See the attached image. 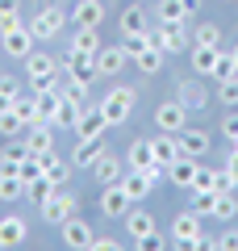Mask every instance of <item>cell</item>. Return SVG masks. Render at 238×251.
<instances>
[{
  "label": "cell",
  "instance_id": "6da1fadb",
  "mask_svg": "<svg viewBox=\"0 0 238 251\" xmlns=\"http://www.w3.org/2000/svg\"><path fill=\"white\" fill-rule=\"evenodd\" d=\"M171 243H180V247H192V251L213 247V239L205 234V218L196 214V209H184V214L171 222Z\"/></svg>",
  "mask_w": 238,
  "mask_h": 251
},
{
  "label": "cell",
  "instance_id": "7a4b0ae2",
  "mask_svg": "<svg viewBox=\"0 0 238 251\" xmlns=\"http://www.w3.org/2000/svg\"><path fill=\"white\" fill-rule=\"evenodd\" d=\"M134 105H138V88H113V92H105V100H100V113H105V122L109 126H125L130 122V113H134Z\"/></svg>",
  "mask_w": 238,
  "mask_h": 251
},
{
  "label": "cell",
  "instance_id": "3957f363",
  "mask_svg": "<svg viewBox=\"0 0 238 251\" xmlns=\"http://www.w3.org/2000/svg\"><path fill=\"white\" fill-rule=\"evenodd\" d=\"M63 72H67V80H75L79 88L88 92L92 84L100 80V63H96V54H79V50H67V54H63Z\"/></svg>",
  "mask_w": 238,
  "mask_h": 251
},
{
  "label": "cell",
  "instance_id": "277c9868",
  "mask_svg": "<svg viewBox=\"0 0 238 251\" xmlns=\"http://www.w3.org/2000/svg\"><path fill=\"white\" fill-rule=\"evenodd\" d=\"M63 25H67V9H63V4H46V9H38L34 21H29V29H34L38 42H50V38H59Z\"/></svg>",
  "mask_w": 238,
  "mask_h": 251
},
{
  "label": "cell",
  "instance_id": "5b68a950",
  "mask_svg": "<svg viewBox=\"0 0 238 251\" xmlns=\"http://www.w3.org/2000/svg\"><path fill=\"white\" fill-rule=\"evenodd\" d=\"M0 46H4V54H9V59H21V63H25L29 54H34L38 38H34V29L21 21V25H13V29H4V34H0Z\"/></svg>",
  "mask_w": 238,
  "mask_h": 251
},
{
  "label": "cell",
  "instance_id": "8992f818",
  "mask_svg": "<svg viewBox=\"0 0 238 251\" xmlns=\"http://www.w3.org/2000/svg\"><path fill=\"white\" fill-rule=\"evenodd\" d=\"M38 209H42V218H46L50 226H63V222L79 209V197H75V193H59V188H54V193H50Z\"/></svg>",
  "mask_w": 238,
  "mask_h": 251
},
{
  "label": "cell",
  "instance_id": "52a82bcc",
  "mask_svg": "<svg viewBox=\"0 0 238 251\" xmlns=\"http://www.w3.org/2000/svg\"><path fill=\"white\" fill-rule=\"evenodd\" d=\"M146 34H150V46L163 50V54H176V50H184V46H188L184 25H163V21H159V25H150Z\"/></svg>",
  "mask_w": 238,
  "mask_h": 251
},
{
  "label": "cell",
  "instance_id": "ba28073f",
  "mask_svg": "<svg viewBox=\"0 0 238 251\" xmlns=\"http://www.w3.org/2000/svg\"><path fill=\"white\" fill-rule=\"evenodd\" d=\"M155 126H159V130H167V134H180V130L188 126V109L180 105L176 97H171V100H163V105L155 109Z\"/></svg>",
  "mask_w": 238,
  "mask_h": 251
},
{
  "label": "cell",
  "instance_id": "9c48e42d",
  "mask_svg": "<svg viewBox=\"0 0 238 251\" xmlns=\"http://www.w3.org/2000/svg\"><path fill=\"white\" fill-rule=\"evenodd\" d=\"M105 130H109V122H105V113H100V105H96V109H84L79 122L71 126L75 143H79V138H105Z\"/></svg>",
  "mask_w": 238,
  "mask_h": 251
},
{
  "label": "cell",
  "instance_id": "30bf717a",
  "mask_svg": "<svg viewBox=\"0 0 238 251\" xmlns=\"http://www.w3.org/2000/svg\"><path fill=\"white\" fill-rule=\"evenodd\" d=\"M59 234H63V243H67V247H75V251L92 247V239H96V234H92V226L84 222V218H75V214H71L67 222L59 226Z\"/></svg>",
  "mask_w": 238,
  "mask_h": 251
},
{
  "label": "cell",
  "instance_id": "8fae6325",
  "mask_svg": "<svg viewBox=\"0 0 238 251\" xmlns=\"http://www.w3.org/2000/svg\"><path fill=\"white\" fill-rule=\"evenodd\" d=\"M196 17V0H159V21L163 25H184Z\"/></svg>",
  "mask_w": 238,
  "mask_h": 251
},
{
  "label": "cell",
  "instance_id": "7c38bea8",
  "mask_svg": "<svg viewBox=\"0 0 238 251\" xmlns=\"http://www.w3.org/2000/svg\"><path fill=\"white\" fill-rule=\"evenodd\" d=\"M96 205H100V214H105V218H125L134 201L125 197V188H121V184H105V193H100Z\"/></svg>",
  "mask_w": 238,
  "mask_h": 251
},
{
  "label": "cell",
  "instance_id": "4fadbf2b",
  "mask_svg": "<svg viewBox=\"0 0 238 251\" xmlns=\"http://www.w3.org/2000/svg\"><path fill=\"white\" fill-rule=\"evenodd\" d=\"M180 151L184 155H192V159H201V155H209V130H201V126H184V130H180Z\"/></svg>",
  "mask_w": 238,
  "mask_h": 251
},
{
  "label": "cell",
  "instance_id": "5bb4252c",
  "mask_svg": "<svg viewBox=\"0 0 238 251\" xmlns=\"http://www.w3.org/2000/svg\"><path fill=\"white\" fill-rule=\"evenodd\" d=\"M29 234V222L21 214H4L0 218V247H21Z\"/></svg>",
  "mask_w": 238,
  "mask_h": 251
},
{
  "label": "cell",
  "instance_id": "9a60e30c",
  "mask_svg": "<svg viewBox=\"0 0 238 251\" xmlns=\"http://www.w3.org/2000/svg\"><path fill=\"white\" fill-rule=\"evenodd\" d=\"M96 63H100V75H121L134 59H130V50H125V46H100Z\"/></svg>",
  "mask_w": 238,
  "mask_h": 251
},
{
  "label": "cell",
  "instance_id": "2e32d148",
  "mask_svg": "<svg viewBox=\"0 0 238 251\" xmlns=\"http://www.w3.org/2000/svg\"><path fill=\"white\" fill-rule=\"evenodd\" d=\"M196 172H201V159H192V155H180V159L167 168V180H171L176 188H192V184H196Z\"/></svg>",
  "mask_w": 238,
  "mask_h": 251
},
{
  "label": "cell",
  "instance_id": "e0dca14e",
  "mask_svg": "<svg viewBox=\"0 0 238 251\" xmlns=\"http://www.w3.org/2000/svg\"><path fill=\"white\" fill-rule=\"evenodd\" d=\"M25 151H29V155H46V151H54V126H50V122L29 126V134H25Z\"/></svg>",
  "mask_w": 238,
  "mask_h": 251
},
{
  "label": "cell",
  "instance_id": "ac0fdd59",
  "mask_svg": "<svg viewBox=\"0 0 238 251\" xmlns=\"http://www.w3.org/2000/svg\"><path fill=\"white\" fill-rule=\"evenodd\" d=\"M125 230H130V239L142 247V243L155 234V218H150L146 209H134V205H130V214H125Z\"/></svg>",
  "mask_w": 238,
  "mask_h": 251
},
{
  "label": "cell",
  "instance_id": "d6986e66",
  "mask_svg": "<svg viewBox=\"0 0 238 251\" xmlns=\"http://www.w3.org/2000/svg\"><path fill=\"white\" fill-rule=\"evenodd\" d=\"M105 155V138H79L75 143V155H71V168H88L92 172V163Z\"/></svg>",
  "mask_w": 238,
  "mask_h": 251
},
{
  "label": "cell",
  "instance_id": "ffe728a7",
  "mask_svg": "<svg viewBox=\"0 0 238 251\" xmlns=\"http://www.w3.org/2000/svg\"><path fill=\"white\" fill-rule=\"evenodd\" d=\"M150 151H155V159H159V163H167V168L180 159V155H184V151H180V138H176V134H167V130H159V134L150 138Z\"/></svg>",
  "mask_w": 238,
  "mask_h": 251
},
{
  "label": "cell",
  "instance_id": "44dd1931",
  "mask_svg": "<svg viewBox=\"0 0 238 251\" xmlns=\"http://www.w3.org/2000/svg\"><path fill=\"white\" fill-rule=\"evenodd\" d=\"M92 176H96V184H100V188H105V184H121V176H125V172H121V159L105 151L96 163H92Z\"/></svg>",
  "mask_w": 238,
  "mask_h": 251
},
{
  "label": "cell",
  "instance_id": "7402d4cb",
  "mask_svg": "<svg viewBox=\"0 0 238 251\" xmlns=\"http://www.w3.org/2000/svg\"><path fill=\"white\" fill-rule=\"evenodd\" d=\"M79 113H84V105H79V97H59V109H54L50 126H54V130H71V126L79 122Z\"/></svg>",
  "mask_w": 238,
  "mask_h": 251
},
{
  "label": "cell",
  "instance_id": "603a6c76",
  "mask_svg": "<svg viewBox=\"0 0 238 251\" xmlns=\"http://www.w3.org/2000/svg\"><path fill=\"white\" fill-rule=\"evenodd\" d=\"M100 21H105V4L100 0H75L71 25H100Z\"/></svg>",
  "mask_w": 238,
  "mask_h": 251
},
{
  "label": "cell",
  "instance_id": "cb8c5ba5",
  "mask_svg": "<svg viewBox=\"0 0 238 251\" xmlns=\"http://www.w3.org/2000/svg\"><path fill=\"white\" fill-rule=\"evenodd\" d=\"M176 100L188 109V113H192V109H205V105H209V92H205V84H196V80H184V84L176 88Z\"/></svg>",
  "mask_w": 238,
  "mask_h": 251
},
{
  "label": "cell",
  "instance_id": "d4e9b609",
  "mask_svg": "<svg viewBox=\"0 0 238 251\" xmlns=\"http://www.w3.org/2000/svg\"><path fill=\"white\" fill-rule=\"evenodd\" d=\"M71 50H79V54H100V34H96V25H75Z\"/></svg>",
  "mask_w": 238,
  "mask_h": 251
},
{
  "label": "cell",
  "instance_id": "484cf974",
  "mask_svg": "<svg viewBox=\"0 0 238 251\" xmlns=\"http://www.w3.org/2000/svg\"><path fill=\"white\" fill-rule=\"evenodd\" d=\"M217 54H221V46H192V72L196 75H213Z\"/></svg>",
  "mask_w": 238,
  "mask_h": 251
},
{
  "label": "cell",
  "instance_id": "4316f807",
  "mask_svg": "<svg viewBox=\"0 0 238 251\" xmlns=\"http://www.w3.org/2000/svg\"><path fill=\"white\" fill-rule=\"evenodd\" d=\"M38 159H42V176L46 180H54V184L67 180V159H63L59 151H46V155H38Z\"/></svg>",
  "mask_w": 238,
  "mask_h": 251
},
{
  "label": "cell",
  "instance_id": "83f0119b",
  "mask_svg": "<svg viewBox=\"0 0 238 251\" xmlns=\"http://www.w3.org/2000/svg\"><path fill=\"white\" fill-rule=\"evenodd\" d=\"M150 159H155V151H150V138H138V143H130V151H125V163H130V172H142Z\"/></svg>",
  "mask_w": 238,
  "mask_h": 251
},
{
  "label": "cell",
  "instance_id": "f1b7e54d",
  "mask_svg": "<svg viewBox=\"0 0 238 251\" xmlns=\"http://www.w3.org/2000/svg\"><path fill=\"white\" fill-rule=\"evenodd\" d=\"M117 29H121V34H146V13L142 9H121V17H117Z\"/></svg>",
  "mask_w": 238,
  "mask_h": 251
},
{
  "label": "cell",
  "instance_id": "f546056e",
  "mask_svg": "<svg viewBox=\"0 0 238 251\" xmlns=\"http://www.w3.org/2000/svg\"><path fill=\"white\" fill-rule=\"evenodd\" d=\"M13 109H17V117L25 122V130H29V126H38V122H42V105H38V97H25V92H21V97H17V105H13Z\"/></svg>",
  "mask_w": 238,
  "mask_h": 251
},
{
  "label": "cell",
  "instance_id": "4dcf8cb0",
  "mask_svg": "<svg viewBox=\"0 0 238 251\" xmlns=\"http://www.w3.org/2000/svg\"><path fill=\"white\" fill-rule=\"evenodd\" d=\"M121 188H125V197H130L134 205H138V201L150 193V180L142 176V172H130V176H121Z\"/></svg>",
  "mask_w": 238,
  "mask_h": 251
},
{
  "label": "cell",
  "instance_id": "1f68e13d",
  "mask_svg": "<svg viewBox=\"0 0 238 251\" xmlns=\"http://www.w3.org/2000/svg\"><path fill=\"white\" fill-rule=\"evenodd\" d=\"M238 193H217V201H213V214L209 218H217V222H234L238 218Z\"/></svg>",
  "mask_w": 238,
  "mask_h": 251
},
{
  "label": "cell",
  "instance_id": "d6a6232c",
  "mask_svg": "<svg viewBox=\"0 0 238 251\" xmlns=\"http://www.w3.org/2000/svg\"><path fill=\"white\" fill-rule=\"evenodd\" d=\"M21 197H25V180H21L17 172H13V176L0 172V201H21Z\"/></svg>",
  "mask_w": 238,
  "mask_h": 251
},
{
  "label": "cell",
  "instance_id": "836d02e7",
  "mask_svg": "<svg viewBox=\"0 0 238 251\" xmlns=\"http://www.w3.org/2000/svg\"><path fill=\"white\" fill-rule=\"evenodd\" d=\"M163 59H167L163 50H155V46H146V50H142V54H138L134 63H138V72H142V75H159V72H163Z\"/></svg>",
  "mask_w": 238,
  "mask_h": 251
},
{
  "label": "cell",
  "instance_id": "e575fe53",
  "mask_svg": "<svg viewBox=\"0 0 238 251\" xmlns=\"http://www.w3.org/2000/svg\"><path fill=\"white\" fill-rule=\"evenodd\" d=\"M192 42H196V46H221V25H213V21L196 25V29H192Z\"/></svg>",
  "mask_w": 238,
  "mask_h": 251
},
{
  "label": "cell",
  "instance_id": "d590c367",
  "mask_svg": "<svg viewBox=\"0 0 238 251\" xmlns=\"http://www.w3.org/2000/svg\"><path fill=\"white\" fill-rule=\"evenodd\" d=\"M234 75H238V63H234V54H230L226 50V46H221V54H217V67H213V80H234Z\"/></svg>",
  "mask_w": 238,
  "mask_h": 251
},
{
  "label": "cell",
  "instance_id": "8d00e7d4",
  "mask_svg": "<svg viewBox=\"0 0 238 251\" xmlns=\"http://www.w3.org/2000/svg\"><path fill=\"white\" fill-rule=\"evenodd\" d=\"M54 188H59V184H54V180H46V176H38V180H29V184H25V197H34L38 205H42V201L50 197Z\"/></svg>",
  "mask_w": 238,
  "mask_h": 251
},
{
  "label": "cell",
  "instance_id": "74e56055",
  "mask_svg": "<svg viewBox=\"0 0 238 251\" xmlns=\"http://www.w3.org/2000/svg\"><path fill=\"white\" fill-rule=\"evenodd\" d=\"M21 130H25V122L17 117V109H9V113H0V138H17Z\"/></svg>",
  "mask_w": 238,
  "mask_h": 251
},
{
  "label": "cell",
  "instance_id": "f35d334b",
  "mask_svg": "<svg viewBox=\"0 0 238 251\" xmlns=\"http://www.w3.org/2000/svg\"><path fill=\"white\" fill-rule=\"evenodd\" d=\"M213 97H217V100H221L226 109H238V75H234V80H221Z\"/></svg>",
  "mask_w": 238,
  "mask_h": 251
},
{
  "label": "cell",
  "instance_id": "ab89813d",
  "mask_svg": "<svg viewBox=\"0 0 238 251\" xmlns=\"http://www.w3.org/2000/svg\"><path fill=\"white\" fill-rule=\"evenodd\" d=\"M213 193H238L234 176H230V168L221 163V168H213Z\"/></svg>",
  "mask_w": 238,
  "mask_h": 251
},
{
  "label": "cell",
  "instance_id": "60d3db41",
  "mask_svg": "<svg viewBox=\"0 0 238 251\" xmlns=\"http://www.w3.org/2000/svg\"><path fill=\"white\" fill-rule=\"evenodd\" d=\"M17 176L25 180V184H29V180H38V176H42V159H38V155H25V159H21V172H17Z\"/></svg>",
  "mask_w": 238,
  "mask_h": 251
},
{
  "label": "cell",
  "instance_id": "b9f144b4",
  "mask_svg": "<svg viewBox=\"0 0 238 251\" xmlns=\"http://www.w3.org/2000/svg\"><path fill=\"white\" fill-rule=\"evenodd\" d=\"M121 46L130 50V59H138V54L150 46V34H125V42H121Z\"/></svg>",
  "mask_w": 238,
  "mask_h": 251
},
{
  "label": "cell",
  "instance_id": "7bdbcfd3",
  "mask_svg": "<svg viewBox=\"0 0 238 251\" xmlns=\"http://www.w3.org/2000/svg\"><path fill=\"white\" fill-rule=\"evenodd\" d=\"M221 138H226L230 147H238V113H230L226 122H221Z\"/></svg>",
  "mask_w": 238,
  "mask_h": 251
},
{
  "label": "cell",
  "instance_id": "ee69618b",
  "mask_svg": "<svg viewBox=\"0 0 238 251\" xmlns=\"http://www.w3.org/2000/svg\"><path fill=\"white\" fill-rule=\"evenodd\" d=\"M213 247H221V251H238V234L230 230V234H217L213 239Z\"/></svg>",
  "mask_w": 238,
  "mask_h": 251
},
{
  "label": "cell",
  "instance_id": "f6af8a7d",
  "mask_svg": "<svg viewBox=\"0 0 238 251\" xmlns=\"http://www.w3.org/2000/svg\"><path fill=\"white\" fill-rule=\"evenodd\" d=\"M117 247H121V243L109 239V234H96V239H92V251H117Z\"/></svg>",
  "mask_w": 238,
  "mask_h": 251
},
{
  "label": "cell",
  "instance_id": "bcb514c9",
  "mask_svg": "<svg viewBox=\"0 0 238 251\" xmlns=\"http://www.w3.org/2000/svg\"><path fill=\"white\" fill-rule=\"evenodd\" d=\"M13 25H21V13H17V9L0 13V34H4V29H13Z\"/></svg>",
  "mask_w": 238,
  "mask_h": 251
},
{
  "label": "cell",
  "instance_id": "7dc6e473",
  "mask_svg": "<svg viewBox=\"0 0 238 251\" xmlns=\"http://www.w3.org/2000/svg\"><path fill=\"white\" fill-rule=\"evenodd\" d=\"M192 188H213V168H201L196 172V184Z\"/></svg>",
  "mask_w": 238,
  "mask_h": 251
},
{
  "label": "cell",
  "instance_id": "c3c4849f",
  "mask_svg": "<svg viewBox=\"0 0 238 251\" xmlns=\"http://www.w3.org/2000/svg\"><path fill=\"white\" fill-rule=\"evenodd\" d=\"M226 168H230V176H234V184H238V147H230V155H226Z\"/></svg>",
  "mask_w": 238,
  "mask_h": 251
},
{
  "label": "cell",
  "instance_id": "681fc988",
  "mask_svg": "<svg viewBox=\"0 0 238 251\" xmlns=\"http://www.w3.org/2000/svg\"><path fill=\"white\" fill-rule=\"evenodd\" d=\"M9 9H17V0H0V13H9Z\"/></svg>",
  "mask_w": 238,
  "mask_h": 251
},
{
  "label": "cell",
  "instance_id": "f907efd6",
  "mask_svg": "<svg viewBox=\"0 0 238 251\" xmlns=\"http://www.w3.org/2000/svg\"><path fill=\"white\" fill-rule=\"evenodd\" d=\"M230 54H234V63H238V42H234V46H230Z\"/></svg>",
  "mask_w": 238,
  "mask_h": 251
},
{
  "label": "cell",
  "instance_id": "816d5d0a",
  "mask_svg": "<svg viewBox=\"0 0 238 251\" xmlns=\"http://www.w3.org/2000/svg\"><path fill=\"white\" fill-rule=\"evenodd\" d=\"M226 4H234V0H226Z\"/></svg>",
  "mask_w": 238,
  "mask_h": 251
}]
</instances>
